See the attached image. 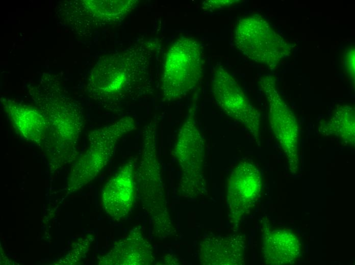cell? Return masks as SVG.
<instances>
[{
	"instance_id": "obj_1",
	"label": "cell",
	"mask_w": 355,
	"mask_h": 265,
	"mask_svg": "<svg viewBox=\"0 0 355 265\" xmlns=\"http://www.w3.org/2000/svg\"><path fill=\"white\" fill-rule=\"evenodd\" d=\"M161 89L164 98L173 101L184 97L199 83L205 68L202 47L197 40L182 37L166 55Z\"/></svg>"
},
{
	"instance_id": "obj_2",
	"label": "cell",
	"mask_w": 355,
	"mask_h": 265,
	"mask_svg": "<svg viewBox=\"0 0 355 265\" xmlns=\"http://www.w3.org/2000/svg\"><path fill=\"white\" fill-rule=\"evenodd\" d=\"M234 42L243 55L270 68L276 67L291 50L289 43L258 14L244 16L238 21Z\"/></svg>"
},
{
	"instance_id": "obj_3",
	"label": "cell",
	"mask_w": 355,
	"mask_h": 265,
	"mask_svg": "<svg viewBox=\"0 0 355 265\" xmlns=\"http://www.w3.org/2000/svg\"><path fill=\"white\" fill-rule=\"evenodd\" d=\"M173 153L181 170V190L189 194L204 193L205 142L193 114L179 129Z\"/></svg>"
},
{
	"instance_id": "obj_4",
	"label": "cell",
	"mask_w": 355,
	"mask_h": 265,
	"mask_svg": "<svg viewBox=\"0 0 355 265\" xmlns=\"http://www.w3.org/2000/svg\"><path fill=\"white\" fill-rule=\"evenodd\" d=\"M211 85L212 96L218 108L257 140L261 125L260 112L250 103L234 77L223 66H217L211 76Z\"/></svg>"
},
{
	"instance_id": "obj_5",
	"label": "cell",
	"mask_w": 355,
	"mask_h": 265,
	"mask_svg": "<svg viewBox=\"0 0 355 265\" xmlns=\"http://www.w3.org/2000/svg\"><path fill=\"white\" fill-rule=\"evenodd\" d=\"M260 88L269 105V121L277 142L288 158L291 169L298 164L299 127L295 116L281 97L275 78L271 74L263 75Z\"/></svg>"
},
{
	"instance_id": "obj_6",
	"label": "cell",
	"mask_w": 355,
	"mask_h": 265,
	"mask_svg": "<svg viewBox=\"0 0 355 265\" xmlns=\"http://www.w3.org/2000/svg\"><path fill=\"white\" fill-rule=\"evenodd\" d=\"M136 128L134 120L125 117L91 131L88 135V148L78 165L81 182L86 183L94 178L114 153L117 143Z\"/></svg>"
},
{
	"instance_id": "obj_7",
	"label": "cell",
	"mask_w": 355,
	"mask_h": 265,
	"mask_svg": "<svg viewBox=\"0 0 355 265\" xmlns=\"http://www.w3.org/2000/svg\"><path fill=\"white\" fill-rule=\"evenodd\" d=\"M261 189L262 178L258 168L247 162L237 164L227 181V204L232 217L240 218L253 206Z\"/></svg>"
},
{
	"instance_id": "obj_8",
	"label": "cell",
	"mask_w": 355,
	"mask_h": 265,
	"mask_svg": "<svg viewBox=\"0 0 355 265\" xmlns=\"http://www.w3.org/2000/svg\"><path fill=\"white\" fill-rule=\"evenodd\" d=\"M244 248L239 235L207 237L202 242L200 256L205 264H241Z\"/></svg>"
},
{
	"instance_id": "obj_9",
	"label": "cell",
	"mask_w": 355,
	"mask_h": 265,
	"mask_svg": "<svg viewBox=\"0 0 355 265\" xmlns=\"http://www.w3.org/2000/svg\"><path fill=\"white\" fill-rule=\"evenodd\" d=\"M135 164L130 160L108 182L104 189V197L113 198V206L117 215L123 216L130 210L136 190Z\"/></svg>"
},
{
	"instance_id": "obj_10",
	"label": "cell",
	"mask_w": 355,
	"mask_h": 265,
	"mask_svg": "<svg viewBox=\"0 0 355 265\" xmlns=\"http://www.w3.org/2000/svg\"><path fill=\"white\" fill-rule=\"evenodd\" d=\"M263 249L269 263H291L299 255L300 244L296 236L289 231L268 229L263 234Z\"/></svg>"
},
{
	"instance_id": "obj_11",
	"label": "cell",
	"mask_w": 355,
	"mask_h": 265,
	"mask_svg": "<svg viewBox=\"0 0 355 265\" xmlns=\"http://www.w3.org/2000/svg\"><path fill=\"white\" fill-rule=\"evenodd\" d=\"M10 117L15 128L23 137L40 143L47 138L48 125L42 115L26 108H16Z\"/></svg>"
},
{
	"instance_id": "obj_12",
	"label": "cell",
	"mask_w": 355,
	"mask_h": 265,
	"mask_svg": "<svg viewBox=\"0 0 355 265\" xmlns=\"http://www.w3.org/2000/svg\"><path fill=\"white\" fill-rule=\"evenodd\" d=\"M354 110L349 105L338 108L333 116L319 126L322 135L336 137L351 145L354 144Z\"/></svg>"
},
{
	"instance_id": "obj_13",
	"label": "cell",
	"mask_w": 355,
	"mask_h": 265,
	"mask_svg": "<svg viewBox=\"0 0 355 265\" xmlns=\"http://www.w3.org/2000/svg\"><path fill=\"white\" fill-rule=\"evenodd\" d=\"M344 65L345 71L347 75L354 79V49L349 48L347 50L344 55Z\"/></svg>"
},
{
	"instance_id": "obj_14",
	"label": "cell",
	"mask_w": 355,
	"mask_h": 265,
	"mask_svg": "<svg viewBox=\"0 0 355 265\" xmlns=\"http://www.w3.org/2000/svg\"><path fill=\"white\" fill-rule=\"evenodd\" d=\"M238 1L223 0V1H206L203 2L202 7L204 10H214L225 7H229L236 4Z\"/></svg>"
}]
</instances>
